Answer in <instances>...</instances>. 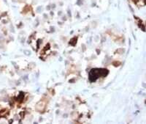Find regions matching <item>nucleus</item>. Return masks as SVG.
Listing matches in <instances>:
<instances>
[{"label":"nucleus","mask_w":146,"mask_h":124,"mask_svg":"<svg viewBox=\"0 0 146 124\" xmlns=\"http://www.w3.org/2000/svg\"><path fill=\"white\" fill-rule=\"evenodd\" d=\"M108 70L106 69H93L89 74V79L91 82H94L100 76L108 75Z\"/></svg>","instance_id":"f257e3e1"}]
</instances>
